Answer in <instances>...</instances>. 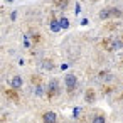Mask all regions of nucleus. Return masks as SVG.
<instances>
[{
    "mask_svg": "<svg viewBox=\"0 0 123 123\" xmlns=\"http://www.w3.org/2000/svg\"><path fill=\"white\" fill-rule=\"evenodd\" d=\"M121 46H123V42L120 39H115V37H106L103 41V49L108 52H115V51L121 49Z\"/></svg>",
    "mask_w": 123,
    "mask_h": 123,
    "instance_id": "1",
    "label": "nucleus"
},
{
    "mask_svg": "<svg viewBox=\"0 0 123 123\" xmlns=\"http://www.w3.org/2000/svg\"><path fill=\"white\" fill-rule=\"evenodd\" d=\"M64 84H66V89H68L69 93H73V91L76 89V86H78V78H76L74 74H66Z\"/></svg>",
    "mask_w": 123,
    "mask_h": 123,
    "instance_id": "2",
    "label": "nucleus"
},
{
    "mask_svg": "<svg viewBox=\"0 0 123 123\" xmlns=\"http://www.w3.org/2000/svg\"><path fill=\"white\" fill-rule=\"evenodd\" d=\"M59 83H57V79H51L49 81V86H47V94H49V98H52V96H56V94H59Z\"/></svg>",
    "mask_w": 123,
    "mask_h": 123,
    "instance_id": "3",
    "label": "nucleus"
},
{
    "mask_svg": "<svg viewBox=\"0 0 123 123\" xmlns=\"http://www.w3.org/2000/svg\"><path fill=\"white\" fill-rule=\"evenodd\" d=\"M42 121H44V123H56V121H57V115H56L54 111H46V113L42 115Z\"/></svg>",
    "mask_w": 123,
    "mask_h": 123,
    "instance_id": "4",
    "label": "nucleus"
},
{
    "mask_svg": "<svg viewBox=\"0 0 123 123\" xmlns=\"http://www.w3.org/2000/svg\"><path fill=\"white\" fill-rule=\"evenodd\" d=\"M22 84H24V79H22L20 76H14V78L10 79V88H12V89H20Z\"/></svg>",
    "mask_w": 123,
    "mask_h": 123,
    "instance_id": "5",
    "label": "nucleus"
},
{
    "mask_svg": "<svg viewBox=\"0 0 123 123\" xmlns=\"http://www.w3.org/2000/svg\"><path fill=\"white\" fill-rule=\"evenodd\" d=\"M96 99V94H94V89H86V93H84V101L86 103H93Z\"/></svg>",
    "mask_w": 123,
    "mask_h": 123,
    "instance_id": "6",
    "label": "nucleus"
},
{
    "mask_svg": "<svg viewBox=\"0 0 123 123\" xmlns=\"http://www.w3.org/2000/svg\"><path fill=\"white\" fill-rule=\"evenodd\" d=\"M49 27H51V31H52V32H59V31H61L59 20H57V19H54V17L51 19V22H49Z\"/></svg>",
    "mask_w": 123,
    "mask_h": 123,
    "instance_id": "7",
    "label": "nucleus"
},
{
    "mask_svg": "<svg viewBox=\"0 0 123 123\" xmlns=\"http://www.w3.org/2000/svg\"><path fill=\"white\" fill-rule=\"evenodd\" d=\"M69 4V0H54V7L59 9V10H64Z\"/></svg>",
    "mask_w": 123,
    "mask_h": 123,
    "instance_id": "8",
    "label": "nucleus"
},
{
    "mask_svg": "<svg viewBox=\"0 0 123 123\" xmlns=\"http://www.w3.org/2000/svg\"><path fill=\"white\" fill-rule=\"evenodd\" d=\"M110 17H111L110 9H103V10L99 12V19H101V20H106V19H110Z\"/></svg>",
    "mask_w": 123,
    "mask_h": 123,
    "instance_id": "9",
    "label": "nucleus"
},
{
    "mask_svg": "<svg viewBox=\"0 0 123 123\" xmlns=\"http://www.w3.org/2000/svg\"><path fill=\"white\" fill-rule=\"evenodd\" d=\"M59 25H61V29H68L69 27V19L68 17H61L59 19Z\"/></svg>",
    "mask_w": 123,
    "mask_h": 123,
    "instance_id": "10",
    "label": "nucleus"
},
{
    "mask_svg": "<svg viewBox=\"0 0 123 123\" xmlns=\"http://www.w3.org/2000/svg\"><path fill=\"white\" fill-rule=\"evenodd\" d=\"M91 123H106V118L103 116V115H96L94 118H93V121Z\"/></svg>",
    "mask_w": 123,
    "mask_h": 123,
    "instance_id": "11",
    "label": "nucleus"
},
{
    "mask_svg": "<svg viewBox=\"0 0 123 123\" xmlns=\"http://www.w3.org/2000/svg\"><path fill=\"white\" fill-rule=\"evenodd\" d=\"M110 12H111V17H121V10L116 9V7H111Z\"/></svg>",
    "mask_w": 123,
    "mask_h": 123,
    "instance_id": "12",
    "label": "nucleus"
},
{
    "mask_svg": "<svg viewBox=\"0 0 123 123\" xmlns=\"http://www.w3.org/2000/svg\"><path fill=\"white\" fill-rule=\"evenodd\" d=\"M99 78H101L103 81H110V79H111V74L106 73V71H101V73H99Z\"/></svg>",
    "mask_w": 123,
    "mask_h": 123,
    "instance_id": "13",
    "label": "nucleus"
},
{
    "mask_svg": "<svg viewBox=\"0 0 123 123\" xmlns=\"http://www.w3.org/2000/svg\"><path fill=\"white\" fill-rule=\"evenodd\" d=\"M34 93H36V96H42V94H44V88H42L41 84H37L36 89H34Z\"/></svg>",
    "mask_w": 123,
    "mask_h": 123,
    "instance_id": "14",
    "label": "nucleus"
},
{
    "mask_svg": "<svg viewBox=\"0 0 123 123\" xmlns=\"http://www.w3.org/2000/svg\"><path fill=\"white\" fill-rule=\"evenodd\" d=\"M44 68H46V69H52V68H54V64H52L51 61H44Z\"/></svg>",
    "mask_w": 123,
    "mask_h": 123,
    "instance_id": "15",
    "label": "nucleus"
},
{
    "mask_svg": "<svg viewBox=\"0 0 123 123\" xmlns=\"http://www.w3.org/2000/svg\"><path fill=\"white\" fill-rule=\"evenodd\" d=\"M24 46H25V47H29V46H31V41H29V36H24Z\"/></svg>",
    "mask_w": 123,
    "mask_h": 123,
    "instance_id": "16",
    "label": "nucleus"
},
{
    "mask_svg": "<svg viewBox=\"0 0 123 123\" xmlns=\"http://www.w3.org/2000/svg\"><path fill=\"white\" fill-rule=\"evenodd\" d=\"M79 12H81V5H79V4H76V9H74V14H76V15H79Z\"/></svg>",
    "mask_w": 123,
    "mask_h": 123,
    "instance_id": "17",
    "label": "nucleus"
},
{
    "mask_svg": "<svg viewBox=\"0 0 123 123\" xmlns=\"http://www.w3.org/2000/svg\"><path fill=\"white\" fill-rule=\"evenodd\" d=\"M73 115H74V118H76V116H78V115H79V108H76V110H74V111H73Z\"/></svg>",
    "mask_w": 123,
    "mask_h": 123,
    "instance_id": "18",
    "label": "nucleus"
},
{
    "mask_svg": "<svg viewBox=\"0 0 123 123\" xmlns=\"http://www.w3.org/2000/svg\"><path fill=\"white\" fill-rule=\"evenodd\" d=\"M7 2H14V0H7Z\"/></svg>",
    "mask_w": 123,
    "mask_h": 123,
    "instance_id": "19",
    "label": "nucleus"
},
{
    "mask_svg": "<svg viewBox=\"0 0 123 123\" xmlns=\"http://www.w3.org/2000/svg\"><path fill=\"white\" fill-rule=\"evenodd\" d=\"M121 96H123V94H121Z\"/></svg>",
    "mask_w": 123,
    "mask_h": 123,
    "instance_id": "20",
    "label": "nucleus"
}]
</instances>
